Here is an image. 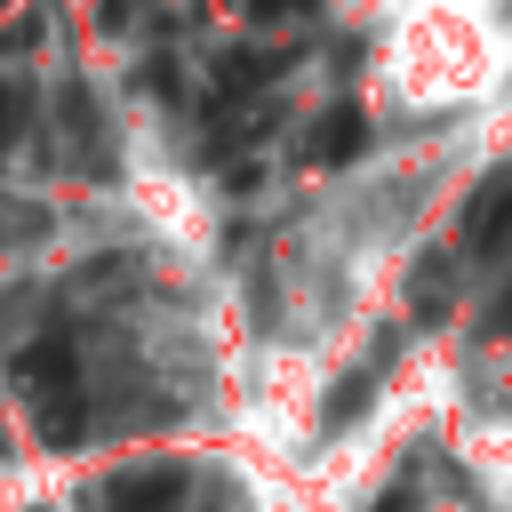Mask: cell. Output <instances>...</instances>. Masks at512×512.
<instances>
[{
    "label": "cell",
    "instance_id": "1",
    "mask_svg": "<svg viewBox=\"0 0 512 512\" xmlns=\"http://www.w3.org/2000/svg\"><path fill=\"white\" fill-rule=\"evenodd\" d=\"M472 248H480V256H504V248H512V168H496V176L472 192Z\"/></svg>",
    "mask_w": 512,
    "mask_h": 512
},
{
    "label": "cell",
    "instance_id": "2",
    "mask_svg": "<svg viewBox=\"0 0 512 512\" xmlns=\"http://www.w3.org/2000/svg\"><path fill=\"white\" fill-rule=\"evenodd\" d=\"M360 144H368V120H360L352 104H336V112H328V128L312 136V160H352Z\"/></svg>",
    "mask_w": 512,
    "mask_h": 512
},
{
    "label": "cell",
    "instance_id": "3",
    "mask_svg": "<svg viewBox=\"0 0 512 512\" xmlns=\"http://www.w3.org/2000/svg\"><path fill=\"white\" fill-rule=\"evenodd\" d=\"M408 296H416V312L432 320V312H440V296H456V264H448V256L432 248V256L416 264V280H408Z\"/></svg>",
    "mask_w": 512,
    "mask_h": 512
},
{
    "label": "cell",
    "instance_id": "4",
    "mask_svg": "<svg viewBox=\"0 0 512 512\" xmlns=\"http://www.w3.org/2000/svg\"><path fill=\"white\" fill-rule=\"evenodd\" d=\"M16 120H24V96H16V88H8V80H0V152H8V144H16Z\"/></svg>",
    "mask_w": 512,
    "mask_h": 512
},
{
    "label": "cell",
    "instance_id": "5",
    "mask_svg": "<svg viewBox=\"0 0 512 512\" xmlns=\"http://www.w3.org/2000/svg\"><path fill=\"white\" fill-rule=\"evenodd\" d=\"M296 8H304V0H248V16H256V24H272V16H296Z\"/></svg>",
    "mask_w": 512,
    "mask_h": 512
},
{
    "label": "cell",
    "instance_id": "6",
    "mask_svg": "<svg viewBox=\"0 0 512 512\" xmlns=\"http://www.w3.org/2000/svg\"><path fill=\"white\" fill-rule=\"evenodd\" d=\"M0 512H8V496H0Z\"/></svg>",
    "mask_w": 512,
    "mask_h": 512
},
{
    "label": "cell",
    "instance_id": "7",
    "mask_svg": "<svg viewBox=\"0 0 512 512\" xmlns=\"http://www.w3.org/2000/svg\"><path fill=\"white\" fill-rule=\"evenodd\" d=\"M0 8H8V0H0Z\"/></svg>",
    "mask_w": 512,
    "mask_h": 512
}]
</instances>
